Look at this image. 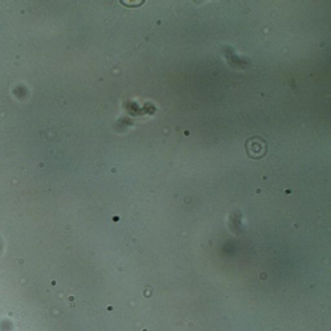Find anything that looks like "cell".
<instances>
[{"label":"cell","mask_w":331,"mask_h":331,"mask_svg":"<svg viewBox=\"0 0 331 331\" xmlns=\"http://www.w3.org/2000/svg\"><path fill=\"white\" fill-rule=\"evenodd\" d=\"M268 146L264 139L259 136H253L246 141V152L249 154L250 158L252 159H259L267 154Z\"/></svg>","instance_id":"obj_1"}]
</instances>
